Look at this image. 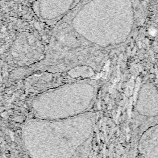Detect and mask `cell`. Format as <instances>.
Listing matches in <instances>:
<instances>
[{
    "mask_svg": "<svg viewBox=\"0 0 158 158\" xmlns=\"http://www.w3.org/2000/svg\"><path fill=\"white\" fill-rule=\"evenodd\" d=\"M136 109L143 116L158 118V90L154 84L145 83L139 92Z\"/></svg>",
    "mask_w": 158,
    "mask_h": 158,
    "instance_id": "cell-1",
    "label": "cell"
},
{
    "mask_svg": "<svg viewBox=\"0 0 158 158\" xmlns=\"http://www.w3.org/2000/svg\"><path fill=\"white\" fill-rule=\"evenodd\" d=\"M139 150L143 158H158V123L149 127L143 133Z\"/></svg>",
    "mask_w": 158,
    "mask_h": 158,
    "instance_id": "cell-2",
    "label": "cell"
}]
</instances>
